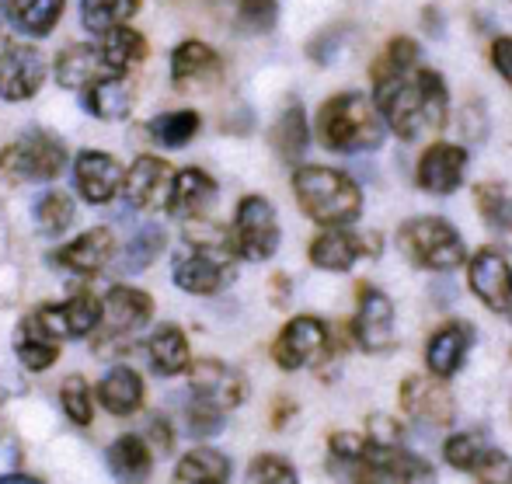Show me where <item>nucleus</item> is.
Instances as JSON below:
<instances>
[{
  "label": "nucleus",
  "instance_id": "30",
  "mask_svg": "<svg viewBox=\"0 0 512 484\" xmlns=\"http://www.w3.org/2000/svg\"><path fill=\"white\" fill-rule=\"evenodd\" d=\"M95 394L108 415L122 418V415H136V411L143 408V380H140V373L129 370V366H112L102 377Z\"/></svg>",
  "mask_w": 512,
  "mask_h": 484
},
{
  "label": "nucleus",
  "instance_id": "48",
  "mask_svg": "<svg viewBox=\"0 0 512 484\" xmlns=\"http://www.w3.org/2000/svg\"><path fill=\"white\" fill-rule=\"evenodd\" d=\"M349 471H352L349 484H384V474L370 460H356V464H349Z\"/></svg>",
  "mask_w": 512,
  "mask_h": 484
},
{
  "label": "nucleus",
  "instance_id": "3",
  "mask_svg": "<svg viewBox=\"0 0 512 484\" xmlns=\"http://www.w3.org/2000/svg\"><path fill=\"white\" fill-rule=\"evenodd\" d=\"M293 192L300 209L321 227H345L363 213V192L345 171L304 164L293 171Z\"/></svg>",
  "mask_w": 512,
  "mask_h": 484
},
{
  "label": "nucleus",
  "instance_id": "45",
  "mask_svg": "<svg viewBox=\"0 0 512 484\" xmlns=\"http://www.w3.org/2000/svg\"><path fill=\"white\" fill-rule=\"evenodd\" d=\"M331 453H335V460L356 464V460H366V453H370V439L356 436V432H335L331 436Z\"/></svg>",
  "mask_w": 512,
  "mask_h": 484
},
{
  "label": "nucleus",
  "instance_id": "44",
  "mask_svg": "<svg viewBox=\"0 0 512 484\" xmlns=\"http://www.w3.org/2000/svg\"><path fill=\"white\" fill-rule=\"evenodd\" d=\"M248 32H269L276 25V0H241V14H237Z\"/></svg>",
  "mask_w": 512,
  "mask_h": 484
},
{
  "label": "nucleus",
  "instance_id": "9",
  "mask_svg": "<svg viewBox=\"0 0 512 484\" xmlns=\"http://www.w3.org/2000/svg\"><path fill=\"white\" fill-rule=\"evenodd\" d=\"M189 390L196 404H206L213 411H230L248 397V380L234 370V366L220 363V359H199L189 363Z\"/></svg>",
  "mask_w": 512,
  "mask_h": 484
},
{
  "label": "nucleus",
  "instance_id": "14",
  "mask_svg": "<svg viewBox=\"0 0 512 484\" xmlns=\"http://www.w3.org/2000/svg\"><path fill=\"white\" fill-rule=\"evenodd\" d=\"M380 241L373 234L359 237L345 227H324V234L314 237L310 244V262L324 272H349L363 255H377Z\"/></svg>",
  "mask_w": 512,
  "mask_h": 484
},
{
  "label": "nucleus",
  "instance_id": "7",
  "mask_svg": "<svg viewBox=\"0 0 512 484\" xmlns=\"http://www.w3.org/2000/svg\"><path fill=\"white\" fill-rule=\"evenodd\" d=\"M67 168V147L56 136H25L0 150V175L14 182H53Z\"/></svg>",
  "mask_w": 512,
  "mask_h": 484
},
{
  "label": "nucleus",
  "instance_id": "22",
  "mask_svg": "<svg viewBox=\"0 0 512 484\" xmlns=\"http://www.w3.org/2000/svg\"><path fill=\"white\" fill-rule=\"evenodd\" d=\"M35 310H39L46 328L53 331L60 342L63 338H88L91 331L98 328V321H102V303L88 293L70 296L67 303H46V307H35Z\"/></svg>",
  "mask_w": 512,
  "mask_h": 484
},
{
  "label": "nucleus",
  "instance_id": "42",
  "mask_svg": "<svg viewBox=\"0 0 512 484\" xmlns=\"http://www.w3.org/2000/svg\"><path fill=\"white\" fill-rule=\"evenodd\" d=\"M60 404L63 411H67V418L74 425H91V418H95V401H91V387L84 377H67L60 387Z\"/></svg>",
  "mask_w": 512,
  "mask_h": 484
},
{
  "label": "nucleus",
  "instance_id": "43",
  "mask_svg": "<svg viewBox=\"0 0 512 484\" xmlns=\"http://www.w3.org/2000/svg\"><path fill=\"white\" fill-rule=\"evenodd\" d=\"M248 484H300V478H297V471H293L290 460L272 457V453H262V457L251 460Z\"/></svg>",
  "mask_w": 512,
  "mask_h": 484
},
{
  "label": "nucleus",
  "instance_id": "8",
  "mask_svg": "<svg viewBox=\"0 0 512 484\" xmlns=\"http://www.w3.org/2000/svg\"><path fill=\"white\" fill-rule=\"evenodd\" d=\"M443 453H446V464L457 467V471L474 474L481 484H512V457L495 450V446H488L478 432L450 436Z\"/></svg>",
  "mask_w": 512,
  "mask_h": 484
},
{
  "label": "nucleus",
  "instance_id": "41",
  "mask_svg": "<svg viewBox=\"0 0 512 484\" xmlns=\"http://www.w3.org/2000/svg\"><path fill=\"white\" fill-rule=\"evenodd\" d=\"M418 56H422L418 42L408 39V35H398V39L387 42V49L377 56V63L370 67V77L380 81V77H391V74H401V70L418 67Z\"/></svg>",
  "mask_w": 512,
  "mask_h": 484
},
{
  "label": "nucleus",
  "instance_id": "6",
  "mask_svg": "<svg viewBox=\"0 0 512 484\" xmlns=\"http://www.w3.org/2000/svg\"><path fill=\"white\" fill-rule=\"evenodd\" d=\"M230 251L244 262H269L272 255L279 251V216L276 206L262 195H244L237 202V213H234V227L227 234Z\"/></svg>",
  "mask_w": 512,
  "mask_h": 484
},
{
  "label": "nucleus",
  "instance_id": "23",
  "mask_svg": "<svg viewBox=\"0 0 512 484\" xmlns=\"http://www.w3.org/2000/svg\"><path fill=\"white\" fill-rule=\"evenodd\" d=\"M14 356L21 359V366L32 373H42L60 359V338L46 328V321L39 317V310L25 314L14 328Z\"/></svg>",
  "mask_w": 512,
  "mask_h": 484
},
{
  "label": "nucleus",
  "instance_id": "13",
  "mask_svg": "<svg viewBox=\"0 0 512 484\" xmlns=\"http://www.w3.org/2000/svg\"><path fill=\"white\" fill-rule=\"evenodd\" d=\"M401 408L425 425H450L457 418V401H453L450 387L425 373H411L401 380Z\"/></svg>",
  "mask_w": 512,
  "mask_h": 484
},
{
  "label": "nucleus",
  "instance_id": "31",
  "mask_svg": "<svg viewBox=\"0 0 512 484\" xmlns=\"http://www.w3.org/2000/svg\"><path fill=\"white\" fill-rule=\"evenodd\" d=\"M108 467L122 484H147L150 481V467H154V457H150V443L147 436H119L112 446H108Z\"/></svg>",
  "mask_w": 512,
  "mask_h": 484
},
{
  "label": "nucleus",
  "instance_id": "1",
  "mask_svg": "<svg viewBox=\"0 0 512 484\" xmlns=\"http://www.w3.org/2000/svg\"><path fill=\"white\" fill-rule=\"evenodd\" d=\"M373 105L384 126H391V133L405 143L436 140L450 115L443 77L429 67H411L373 81Z\"/></svg>",
  "mask_w": 512,
  "mask_h": 484
},
{
  "label": "nucleus",
  "instance_id": "20",
  "mask_svg": "<svg viewBox=\"0 0 512 484\" xmlns=\"http://www.w3.org/2000/svg\"><path fill=\"white\" fill-rule=\"evenodd\" d=\"M467 150L457 143H432L418 161V189L432 195H450L464 185Z\"/></svg>",
  "mask_w": 512,
  "mask_h": 484
},
{
  "label": "nucleus",
  "instance_id": "25",
  "mask_svg": "<svg viewBox=\"0 0 512 484\" xmlns=\"http://www.w3.org/2000/svg\"><path fill=\"white\" fill-rule=\"evenodd\" d=\"M133 101H136L133 84H129L126 77H119V74L102 77V81L88 84V88L81 91L84 112L95 115V119H102V122L129 119V112H133Z\"/></svg>",
  "mask_w": 512,
  "mask_h": 484
},
{
  "label": "nucleus",
  "instance_id": "26",
  "mask_svg": "<svg viewBox=\"0 0 512 484\" xmlns=\"http://www.w3.org/2000/svg\"><path fill=\"white\" fill-rule=\"evenodd\" d=\"M366 460H370V464L377 467L384 478H391L394 484H439L436 467L425 464V460L415 457V453L401 450V443H394V446L370 443Z\"/></svg>",
  "mask_w": 512,
  "mask_h": 484
},
{
  "label": "nucleus",
  "instance_id": "36",
  "mask_svg": "<svg viewBox=\"0 0 512 484\" xmlns=\"http://www.w3.org/2000/svg\"><path fill=\"white\" fill-rule=\"evenodd\" d=\"M199 126H203V122H199V112H192V108H178V112H164V115H157V119H150L147 133L154 136L161 147L182 150L196 140Z\"/></svg>",
  "mask_w": 512,
  "mask_h": 484
},
{
  "label": "nucleus",
  "instance_id": "12",
  "mask_svg": "<svg viewBox=\"0 0 512 484\" xmlns=\"http://www.w3.org/2000/svg\"><path fill=\"white\" fill-rule=\"evenodd\" d=\"M467 279L471 290L495 314H509L512 310V269L499 248H481L471 255L467 265Z\"/></svg>",
  "mask_w": 512,
  "mask_h": 484
},
{
  "label": "nucleus",
  "instance_id": "21",
  "mask_svg": "<svg viewBox=\"0 0 512 484\" xmlns=\"http://www.w3.org/2000/svg\"><path fill=\"white\" fill-rule=\"evenodd\" d=\"M213 202H216L213 178L199 168H182V171H175V178H171L164 209H168L175 220L196 223V220H203L209 209H213Z\"/></svg>",
  "mask_w": 512,
  "mask_h": 484
},
{
  "label": "nucleus",
  "instance_id": "39",
  "mask_svg": "<svg viewBox=\"0 0 512 484\" xmlns=\"http://www.w3.org/2000/svg\"><path fill=\"white\" fill-rule=\"evenodd\" d=\"M77 216V206L63 189H49L39 195L35 202V223H39L42 234H63V230L74 223Z\"/></svg>",
  "mask_w": 512,
  "mask_h": 484
},
{
  "label": "nucleus",
  "instance_id": "35",
  "mask_svg": "<svg viewBox=\"0 0 512 484\" xmlns=\"http://www.w3.org/2000/svg\"><path fill=\"white\" fill-rule=\"evenodd\" d=\"M478 209L485 227L499 241V248L512 251V195H506L502 185H478Z\"/></svg>",
  "mask_w": 512,
  "mask_h": 484
},
{
  "label": "nucleus",
  "instance_id": "19",
  "mask_svg": "<svg viewBox=\"0 0 512 484\" xmlns=\"http://www.w3.org/2000/svg\"><path fill=\"white\" fill-rule=\"evenodd\" d=\"M115 258V234L108 227H91L81 237H74L70 244H63L49 262L56 269H67L74 276H95Z\"/></svg>",
  "mask_w": 512,
  "mask_h": 484
},
{
  "label": "nucleus",
  "instance_id": "2",
  "mask_svg": "<svg viewBox=\"0 0 512 484\" xmlns=\"http://www.w3.org/2000/svg\"><path fill=\"white\" fill-rule=\"evenodd\" d=\"M384 119L377 105L359 91L328 98L317 112V140L335 154H366L384 143Z\"/></svg>",
  "mask_w": 512,
  "mask_h": 484
},
{
  "label": "nucleus",
  "instance_id": "32",
  "mask_svg": "<svg viewBox=\"0 0 512 484\" xmlns=\"http://www.w3.org/2000/svg\"><path fill=\"white\" fill-rule=\"evenodd\" d=\"M220 77V56L199 39H189L171 53V81L178 88H189V84H203Z\"/></svg>",
  "mask_w": 512,
  "mask_h": 484
},
{
  "label": "nucleus",
  "instance_id": "4",
  "mask_svg": "<svg viewBox=\"0 0 512 484\" xmlns=\"http://www.w3.org/2000/svg\"><path fill=\"white\" fill-rule=\"evenodd\" d=\"M237 276V255L230 251L227 234L216 230H189V251L175 258V286L192 296H213Z\"/></svg>",
  "mask_w": 512,
  "mask_h": 484
},
{
  "label": "nucleus",
  "instance_id": "17",
  "mask_svg": "<svg viewBox=\"0 0 512 484\" xmlns=\"http://www.w3.org/2000/svg\"><path fill=\"white\" fill-rule=\"evenodd\" d=\"M122 175H126L122 164L105 150H84L74 161V185L81 192V199L91 202V206L112 202L122 192Z\"/></svg>",
  "mask_w": 512,
  "mask_h": 484
},
{
  "label": "nucleus",
  "instance_id": "40",
  "mask_svg": "<svg viewBox=\"0 0 512 484\" xmlns=\"http://www.w3.org/2000/svg\"><path fill=\"white\" fill-rule=\"evenodd\" d=\"M161 251H164V230L147 223V227L126 244V251H122V272H143L147 265L157 262Z\"/></svg>",
  "mask_w": 512,
  "mask_h": 484
},
{
  "label": "nucleus",
  "instance_id": "37",
  "mask_svg": "<svg viewBox=\"0 0 512 484\" xmlns=\"http://www.w3.org/2000/svg\"><path fill=\"white\" fill-rule=\"evenodd\" d=\"M310 143V129H307V115L300 105H290L283 112V119L276 122V129H272V147H276V154L283 157V161L297 164L300 157H304Z\"/></svg>",
  "mask_w": 512,
  "mask_h": 484
},
{
  "label": "nucleus",
  "instance_id": "10",
  "mask_svg": "<svg viewBox=\"0 0 512 484\" xmlns=\"http://www.w3.org/2000/svg\"><path fill=\"white\" fill-rule=\"evenodd\" d=\"M46 84V56L32 46H11L0 49V98L4 101H28L39 95Z\"/></svg>",
  "mask_w": 512,
  "mask_h": 484
},
{
  "label": "nucleus",
  "instance_id": "28",
  "mask_svg": "<svg viewBox=\"0 0 512 484\" xmlns=\"http://www.w3.org/2000/svg\"><path fill=\"white\" fill-rule=\"evenodd\" d=\"M147 356L154 366L157 377H178V373L189 370V342H185V331L178 324H157L147 335Z\"/></svg>",
  "mask_w": 512,
  "mask_h": 484
},
{
  "label": "nucleus",
  "instance_id": "47",
  "mask_svg": "<svg viewBox=\"0 0 512 484\" xmlns=\"http://www.w3.org/2000/svg\"><path fill=\"white\" fill-rule=\"evenodd\" d=\"M492 67L502 74V81L512 88V39L509 35H502V39L492 42Z\"/></svg>",
  "mask_w": 512,
  "mask_h": 484
},
{
  "label": "nucleus",
  "instance_id": "34",
  "mask_svg": "<svg viewBox=\"0 0 512 484\" xmlns=\"http://www.w3.org/2000/svg\"><path fill=\"white\" fill-rule=\"evenodd\" d=\"M171 484H230V460L213 446H196L178 460Z\"/></svg>",
  "mask_w": 512,
  "mask_h": 484
},
{
  "label": "nucleus",
  "instance_id": "27",
  "mask_svg": "<svg viewBox=\"0 0 512 484\" xmlns=\"http://www.w3.org/2000/svg\"><path fill=\"white\" fill-rule=\"evenodd\" d=\"M102 77H112V70L105 67L98 46H88V42H77V46H67L60 56H56V81L70 91H84L88 84L102 81Z\"/></svg>",
  "mask_w": 512,
  "mask_h": 484
},
{
  "label": "nucleus",
  "instance_id": "15",
  "mask_svg": "<svg viewBox=\"0 0 512 484\" xmlns=\"http://www.w3.org/2000/svg\"><path fill=\"white\" fill-rule=\"evenodd\" d=\"M154 317V296L133 290V286H112L102 300V321L98 328L105 331L108 338H122L133 335V331H143Z\"/></svg>",
  "mask_w": 512,
  "mask_h": 484
},
{
  "label": "nucleus",
  "instance_id": "24",
  "mask_svg": "<svg viewBox=\"0 0 512 484\" xmlns=\"http://www.w3.org/2000/svg\"><path fill=\"white\" fill-rule=\"evenodd\" d=\"M474 345V328L464 321H450L429 338V349H425V363H429L432 377L450 380L453 373L464 366L467 352Z\"/></svg>",
  "mask_w": 512,
  "mask_h": 484
},
{
  "label": "nucleus",
  "instance_id": "33",
  "mask_svg": "<svg viewBox=\"0 0 512 484\" xmlns=\"http://www.w3.org/2000/svg\"><path fill=\"white\" fill-rule=\"evenodd\" d=\"M0 7L11 28H18L21 35H35V39L49 35L63 18V0H4Z\"/></svg>",
  "mask_w": 512,
  "mask_h": 484
},
{
  "label": "nucleus",
  "instance_id": "46",
  "mask_svg": "<svg viewBox=\"0 0 512 484\" xmlns=\"http://www.w3.org/2000/svg\"><path fill=\"white\" fill-rule=\"evenodd\" d=\"M189 429L196 432V436H213V432L223 429V415H220V411H213V408H206V404H192Z\"/></svg>",
  "mask_w": 512,
  "mask_h": 484
},
{
  "label": "nucleus",
  "instance_id": "49",
  "mask_svg": "<svg viewBox=\"0 0 512 484\" xmlns=\"http://www.w3.org/2000/svg\"><path fill=\"white\" fill-rule=\"evenodd\" d=\"M0 484H42V481H32V478H21V474H11V478H0Z\"/></svg>",
  "mask_w": 512,
  "mask_h": 484
},
{
  "label": "nucleus",
  "instance_id": "16",
  "mask_svg": "<svg viewBox=\"0 0 512 484\" xmlns=\"http://www.w3.org/2000/svg\"><path fill=\"white\" fill-rule=\"evenodd\" d=\"M352 338L363 352H387L394 345V307L380 290L363 286L359 290V310L352 321Z\"/></svg>",
  "mask_w": 512,
  "mask_h": 484
},
{
  "label": "nucleus",
  "instance_id": "11",
  "mask_svg": "<svg viewBox=\"0 0 512 484\" xmlns=\"http://www.w3.org/2000/svg\"><path fill=\"white\" fill-rule=\"evenodd\" d=\"M328 349V328L324 321L310 314H300L279 331L276 345H272V359H276L283 370H304V366L317 363Z\"/></svg>",
  "mask_w": 512,
  "mask_h": 484
},
{
  "label": "nucleus",
  "instance_id": "29",
  "mask_svg": "<svg viewBox=\"0 0 512 484\" xmlns=\"http://www.w3.org/2000/svg\"><path fill=\"white\" fill-rule=\"evenodd\" d=\"M95 46H98V53H102L105 67L119 77H126L129 70H136L147 60V39H143L136 28H126V25H115V28H108V32H102Z\"/></svg>",
  "mask_w": 512,
  "mask_h": 484
},
{
  "label": "nucleus",
  "instance_id": "38",
  "mask_svg": "<svg viewBox=\"0 0 512 484\" xmlns=\"http://www.w3.org/2000/svg\"><path fill=\"white\" fill-rule=\"evenodd\" d=\"M136 11H140V0H81V21L95 35L126 25Z\"/></svg>",
  "mask_w": 512,
  "mask_h": 484
},
{
  "label": "nucleus",
  "instance_id": "5",
  "mask_svg": "<svg viewBox=\"0 0 512 484\" xmlns=\"http://www.w3.org/2000/svg\"><path fill=\"white\" fill-rule=\"evenodd\" d=\"M398 248L418 269L429 272H450L464 265V237L443 216H415L398 230Z\"/></svg>",
  "mask_w": 512,
  "mask_h": 484
},
{
  "label": "nucleus",
  "instance_id": "18",
  "mask_svg": "<svg viewBox=\"0 0 512 484\" xmlns=\"http://www.w3.org/2000/svg\"><path fill=\"white\" fill-rule=\"evenodd\" d=\"M171 178H175V171H171L168 161L143 154V157H136L133 168L122 175V192H126L129 206H136V209H164Z\"/></svg>",
  "mask_w": 512,
  "mask_h": 484
}]
</instances>
